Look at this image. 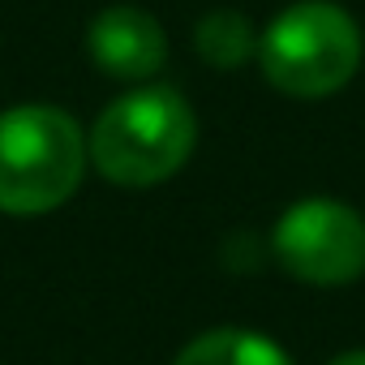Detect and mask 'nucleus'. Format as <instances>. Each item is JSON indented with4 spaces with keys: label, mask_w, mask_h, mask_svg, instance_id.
Here are the masks:
<instances>
[{
    "label": "nucleus",
    "mask_w": 365,
    "mask_h": 365,
    "mask_svg": "<svg viewBox=\"0 0 365 365\" xmlns=\"http://www.w3.org/2000/svg\"><path fill=\"white\" fill-rule=\"evenodd\" d=\"M331 365H365V348H356V352H344V356H335Z\"/></svg>",
    "instance_id": "8"
},
{
    "label": "nucleus",
    "mask_w": 365,
    "mask_h": 365,
    "mask_svg": "<svg viewBox=\"0 0 365 365\" xmlns=\"http://www.w3.org/2000/svg\"><path fill=\"white\" fill-rule=\"evenodd\" d=\"M86 159V138L69 112L52 103H22L0 112V211H56L73 198Z\"/></svg>",
    "instance_id": "2"
},
{
    "label": "nucleus",
    "mask_w": 365,
    "mask_h": 365,
    "mask_svg": "<svg viewBox=\"0 0 365 365\" xmlns=\"http://www.w3.org/2000/svg\"><path fill=\"white\" fill-rule=\"evenodd\" d=\"M194 142L198 116L185 95L168 86H142L103 108L86 138V155L112 185L146 190L185 168Z\"/></svg>",
    "instance_id": "1"
},
{
    "label": "nucleus",
    "mask_w": 365,
    "mask_h": 365,
    "mask_svg": "<svg viewBox=\"0 0 365 365\" xmlns=\"http://www.w3.org/2000/svg\"><path fill=\"white\" fill-rule=\"evenodd\" d=\"M254 52H258V35L241 14L220 9V14H207L198 22V56L211 61L215 69H237Z\"/></svg>",
    "instance_id": "7"
},
{
    "label": "nucleus",
    "mask_w": 365,
    "mask_h": 365,
    "mask_svg": "<svg viewBox=\"0 0 365 365\" xmlns=\"http://www.w3.org/2000/svg\"><path fill=\"white\" fill-rule=\"evenodd\" d=\"M271 250L292 279L314 288H344L365 275V220L348 202L305 198L279 215Z\"/></svg>",
    "instance_id": "4"
},
{
    "label": "nucleus",
    "mask_w": 365,
    "mask_h": 365,
    "mask_svg": "<svg viewBox=\"0 0 365 365\" xmlns=\"http://www.w3.org/2000/svg\"><path fill=\"white\" fill-rule=\"evenodd\" d=\"M172 365H292V361L275 339H267L258 331L220 327V331L190 339Z\"/></svg>",
    "instance_id": "6"
},
{
    "label": "nucleus",
    "mask_w": 365,
    "mask_h": 365,
    "mask_svg": "<svg viewBox=\"0 0 365 365\" xmlns=\"http://www.w3.org/2000/svg\"><path fill=\"white\" fill-rule=\"evenodd\" d=\"M86 48H91V61L108 78H116V82H146L168 61V35H163V26L146 9H138V5H112V9H103L91 22Z\"/></svg>",
    "instance_id": "5"
},
{
    "label": "nucleus",
    "mask_w": 365,
    "mask_h": 365,
    "mask_svg": "<svg viewBox=\"0 0 365 365\" xmlns=\"http://www.w3.org/2000/svg\"><path fill=\"white\" fill-rule=\"evenodd\" d=\"M267 82L297 99H322L352 82L361 65V31L331 0H301L258 35Z\"/></svg>",
    "instance_id": "3"
}]
</instances>
